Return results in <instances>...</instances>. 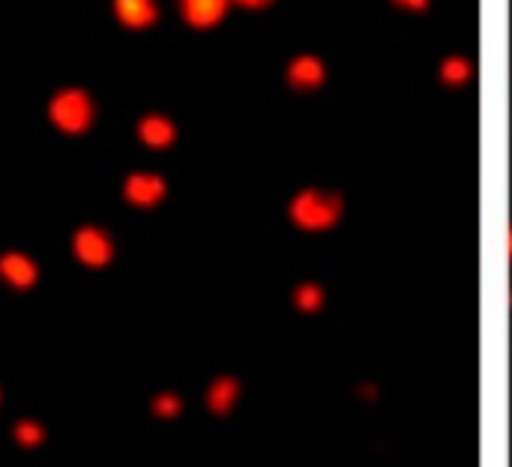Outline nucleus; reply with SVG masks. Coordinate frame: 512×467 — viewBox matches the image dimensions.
I'll list each match as a JSON object with an SVG mask.
<instances>
[{"label":"nucleus","mask_w":512,"mask_h":467,"mask_svg":"<svg viewBox=\"0 0 512 467\" xmlns=\"http://www.w3.org/2000/svg\"><path fill=\"white\" fill-rule=\"evenodd\" d=\"M507 252H510V261H512V228H510V237H507Z\"/></svg>","instance_id":"obj_17"},{"label":"nucleus","mask_w":512,"mask_h":467,"mask_svg":"<svg viewBox=\"0 0 512 467\" xmlns=\"http://www.w3.org/2000/svg\"><path fill=\"white\" fill-rule=\"evenodd\" d=\"M120 192H123V201L129 207H135V210H153V207H159L165 201L168 183L156 171H132V174H126Z\"/></svg>","instance_id":"obj_4"},{"label":"nucleus","mask_w":512,"mask_h":467,"mask_svg":"<svg viewBox=\"0 0 512 467\" xmlns=\"http://www.w3.org/2000/svg\"><path fill=\"white\" fill-rule=\"evenodd\" d=\"M273 0H231V6H243V9H267Z\"/></svg>","instance_id":"obj_16"},{"label":"nucleus","mask_w":512,"mask_h":467,"mask_svg":"<svg viewBox=\"0 0 512 467\" xmlns=\"http://www.w3.org/2000/svg\"><path fill=\"white\" fill-rule=\"evenodd\" d=\"M393 3L405 12H426L432 6V0H393Z\"/></svg>","instance_id":"obj_15"},{"label":"nucleus","mask_w":512,"mask_h":467,"mask_svg":"<svg viewBox=\"0 0 512 467\" xmlns=\"http://www.w3.org/2000/svg\"><path fill=\"white\" fill-rule=\"evenodd\" d=\"M294 306L300 312H318L324 306V288L315 282H303L294 288Z\"/></svg>","instance_id":"obj_12"},{"label":"nucleus","mask_w":512,"mask_h":467,"mask_svg":"<svg viewBox=\"0 0 512 467\" xmlns=\"http://www.w3.org/2000/svg\"><path fill=\"white\" fill-rule=\"evenodd\" d=\"M42 438H45V432H42L39 423H33V420L15 423V441H18L21 447H36V444H42Z\"/></svg>","instance_id":"obj_13"},{"label":"nucleus","mask_w":512,"mask_h":467,"mask_svg":"<svg viewBox=\"0 0 512 467\" xmlns=\"http://www.w3.org/2000/svg\"><path fill=\"white\" fill-rule=\"evenodd\" d=\"M438 78H441L444 87H465L474 78V63L468 57H462V54H453V57H447L441 63Z\"/></svg>","instance_id":"obj_11"},{"label":"nucleus","mask_w":512,"mask_h":467,"mask_svg":"<svg viewBox=\"0 0 512 467\" xmlns=\"http://www.w3.org/2000/svg\"><path fill=\"white\" fill-rule=\"evenodd\" d=\"M285 81L297 93H312L321 90L327 81V66L318 54H297L285 66Z\"/></svg>","instance_id":"obj_5"},{"label":"nucleus","mask_w":512,"mask_h":467,"mask_svg":"<svg viewBox=\"0 0 512 467\" xmlns=\"http://www.w3.org/2000/svg\"><path fill=\"white\" fill-rule=\"evenodd\" d=\"M153 408H156L159 417H177L183 405H180V399H177L174 393H162V396L153 402Z\"/></svg>","instance_id":"obj_14"},{"label":"nucleus","mask_w":512,"mask_h":467,"mask_svg":"<svg viewBox=\"0 0 512 467\" xmlns=\"http://www.w3.org/2000/svg\"><path fill=\"white\" fill-rule=\"evenodd\" d=\"M288 216L300 231H330L342 219V198L327 189H303L291 198Z\"/></svg>","instance_id":"obj_2"},{"label":"nucleus","mask_w":512,"mask_h":467,"mask_svg":"<svg viewBox=\"0 0 512 467\" xmlns=\"http://www.w3.org/2000/svg\"><path fill=\"white\" fill-rule=\"evenodd\" d=\"M177 9L192 30H213L225 21L231 0H177Z\"/></svg>","instance_id":"obj_8"},{"label":"nucleus","mask_w":512,"mask_h":467,"mask_svg":"<svg viewBox=\"0 0 512 467\" xmlns=\"http://www.w3.org/2000/svg\"><path fill=\"white\" fill-rule=\"evenodd\" d=\"M135 138L138 144H144L147 150H168L177 141V123L168 114L150 111L144 117H138L135 123Z\"/></svg>","instance_id":"obj_6"},{"label":"nucleus","mask_w":512,"mask_h":467,"mask_svg":"<svg viewBox=\"0 0 512 467\" xmlns=\"http://www.w3.org/2000/svg\"><path fill=\"white\" fill-rule=\"evenodd\" d=\"M237 396H240V384L234 378H216L207 387V408L213 414H228L234 408Z\"/></svg>","instance_id":"obj_10"},{"label":"nucleus","mask_w":512,"mask_h":467,"mask_svg":"<svg viewBox=\"0 0 512 467\" xmlns=\"http://www.w3.org/2000/svg\"><path fill=\"white\" fill-rule=\"evenodd\" d=\"M111 12L126 30H150L159 21V0H111Z\"/></svg>","instance_id":"obj_9"},{"label":"nucleus","mask_w":512,"mask_h":467,"mask_svg":"<svg viewBox=\"0 0 512 467\" xmlns=\"http://www.w3.org/2000/svg\"><path fill=\"white\" fill-rule=\"evenodd\" d=\"M0 282L12 291H30L39 282V267L30 255L9 249L0 255Z\"/></svg>","instance_id":"obj_7"},{"label":"nucleus","mask_w":512,"mask_h":467,"mask_svg":"<svg viewBox=\"0 0 512 467\" xmlns=\"http://www.w3.org/2000/svg\"><path fill=\"white\" fill-rule=\"evenodd\" d=\"M69 246H72L75 261H78L81 267H87V270H102V267H108V264L114 261V252H117L114 237H111L102 225H81V228L72 234Z\"/></svg>","instance_id":"obj_3"},{"label":"nucleus","mask_w":512,"mask_h":467,"mask_svg":"<svg viewBox=\"0 0 512 467\" xmlns=\"http://www.w3.org/2000/svg\"><path fill=\"white\" fill-rule=\"evenodd\" d=\"M45 114L60 135L78 138L87 135L96 123V99L84 87H60L48 96Z\"/></svg>","instance_id":"obj_1"}]
</instances>
